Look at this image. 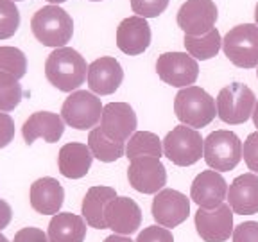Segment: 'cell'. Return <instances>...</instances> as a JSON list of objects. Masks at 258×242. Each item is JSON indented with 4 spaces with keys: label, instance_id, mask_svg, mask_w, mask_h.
Wrapping results in <instances>:
<instances>
[{
    "label": "cell",
    "instance_id": "cell-18",
    "mask_svg": "<svg viewBox=\"0 0 258 242\" xmlns=\"http://www.w3.org/2000/svg\"><path fill=\"white\" fill-rule=\"evenodd\" d=\"M64 133V120L61 115L52 111H36L24 122L22 135L27 145H32L38 138L47 144H56Z\"/></svg>",
    "mask_w": 258,
    "mask_h": 242
},
{
    "label": "cell",
    "instance_id": "cell-15",
    "mask_svg": "<svg viewBox=\"0 0 258 242\" xmlns=\"http://www.w3.org/2000/svg\"><path fill=\"white\" fill-rule=\"evenodd\" d=\"M228 198V185L217 170H203L196 176L190 187V199L199 208L214 210Z\"/></svg>",
    "mask_w": 258,
    "mask_h": 242
},
{
    "label": "cell",
    "instance_id": "cell-25",
    "mask_svg": "<svg viewBox=\"0 0 258 242\" xmlns=\"http://www.w3.org/2000/svg\"><path fill=\"white\" fill-rule=\"evenodd\" d=\"M186 52L196 61H208L219 54L222 48V38L217 29H212L203 36H185L183 40Z\"/></svg>",
    "mask_w": 258,
    "mask_h": 242
},
{
    "label": "cell",
    "instance_id": "cell-11",
    "mask_svg": "<svg viewBox=\"0 0 258 242\" xmlns=\"http://www.w3.org/2000/svg\"><path fill=\"white\" fill-rule=\"evenodd\" d=\"M129 185L142 194H158L167 183V170L160 158L140 156L131 160L127 169Z\"/></svg>",
    "mask_w": 258,
    "mask_h": 242
},
{
    "label": "cell",
    "instance_id": "cell-37",
    "mask_svg": "<svg viewBox=\"0 0 258 242\" xmlns=\"http://www.w3.org/2000/svg\"><path fill=\"white\" fill-rule=\"evenodd\" d=\"M11 217H13V210L4 199H0V231L8 228V224L11 222Z\"/></svg>",
    "mask_w": 258,
    "mask_h": 242
},
{
    "label": "cell",
    "instance_id": "cell-32",
    "mask_svg": "<svg viewBox=\"0 0 258 242\" xmlns=\"http://www.w3.org/2000/svg\"><path fill=\"white\" fill-rule=\"evenodd\" d=\"M242 156L251 172L258 174V131L251 133L242 145Z\"/></svg>",
    "mask_w": 258,
    "mask_h": 242
},
{
    "label": "cell",
    "instance_id": "cell-17",
    "mask_svg": "<svg viewBox=\"0 0 258 242\" xmlns=\"http://www.w3.org/2000/svg\"><path fill=\"white\" fill-rule=\"evenodd\" d=\"M142 224V210L131 198H115L106 208V226L117 235H133Z\"/></svg>",
    "mask_w": 258,
    "mask_h": 242
},
{
    "label": "cell",
    "instance_id": "cell-13",
    "mask_svg": "<svg viewBox=\"0 0 258 242\" xmlns=\"http://www.w3.org/2000/svg\"><path fill=\"white\" fill-rule=\"evenodd\" d=\"M153 217L163 228H176L190 214V199L174 189H163L153 199Z\"/></svg>",
    "mask_w": 258,
    "mask_h": 242
},
{
    "label": "cell",
    "instance_id": "cell-16",
    "mask_svg": "<svg viewBox=\"0 0 258 242\" xmlns=\"http://www.w3.org/2000/svg\"><path fill=\"white\" fill-rule=\"evenodd\" d=\"M86 81H88L90 92H93L95 95H111L122 85L124 70H122V65L115 57H99V59L88 65Z\"/></svg>",
    "mask_w": 258,
    "mask_h": 242
},
{
    "label": "cell",
    "instance_id": "cell-23",
    "mask_svg": "<svg viewBox=\"0 0 258 242\" xmlns=\"http://www.w3.org/2000/svg\"><path fill=\"white\" fill-rule=\"evenodd\" d=\"M93 154L90 151L88 144H79V142H70L63 145L57 154V167L64 177L70 179H79L86 176L92 167Z\"/></svg>",
    "mask_w": 258,
    "mask_h": 242
},
{
    "label": "cell",
    "instance_id": "cell-39",
    "mask_svg": "<svg viewBox=\"0 0 258 242\" xmlns=\"http://www.w3.org/2000/svg\"><path fill=\"white\" fill-rule=\"evenodd\" d=\"M253 122H254V128L258 131V99H256V104H254V111H253Z\"/></svg>",
    "mask_w": 258,
    "mask_h": 242
},
{
    "label": "cell",
    "instance_id": "cell-31",
    "mask_svg": "<svg viewBox=\"0 0 258 242\" xmlns=\"http://www.w3.org/2000/svg\"><path fill=\"white\" fill-rule=\"evenodd\" d=\"M170 0H131V9L142 18H158L165 11Z\"/></svg>",
    "mask_w": 258,
    "mask_h": 242
},
{
    "label": "cell",
    "instance_id": "cell-38",
    "mask_svg": "<svg viewBox=\"0 0 258 242\" xmlns=\"http://www.w3.org/2000/svg\"><path fill=\"white\" fill-rule=\"evenodd\" d=\"M104 242H133L129 237H125V235H117V233H113L109 235V237L104 238Z\"/></svg>",
    "mask_w": 258,
    "mask_h": 242
},
{
    "label": "cell",
    "instance_id": "cell-43",
    "mask_svg": "<svg viewBox=\"0 0 258 242\" xmlns=\"http://www.w3.org/2000/svg\"><path fill=\"white\" fill-rule=\"evenodd\" d=\"M90 2H101V0H90Z\"/></svg>",
    "mask_w": 258,
    "mask_h": 242
},
{
    "label": "cell",
    "instance_id": "cell-22",
    "mask_svg": "<svg viewBox=\"0 0 258 242\" xmlns=\"http://www.w3.org/2000/svg\"><path fill=\"white\" fill-rule=\"evenodd\" d=\"M115 198L118 196L111 187L97 185L88 189L85 199H83V205H81V214H83L86 224L97 228V230H106L108 228L106 226V208Z\"/></svg>",
    "mask_w": 258,
    "mask_h": 242
},
{
    "label": "cell",
    "instance_id": "cell-12",
    "mask_svg": "<svg viewBox=\"0 0 258 242\" xmlns=\"http://www.w3.org/2000/svg\"><path fill=\"white\" fill-rule=\"evenodd\" d=\"M196 230L205 242H224L233 235V210L222 203L214 210L199 208L196 214Z\"/></svg>",
    "mask_w": 258,
    "mask_h": 242
},
{
    "label": "cell",
    "instance_id": "cell-26",
    "mask_svg": "<svg viewBox=\"0 0 258 242\" xmlns=\"http://www.w3.org/2000/svg\"><path fill=\"white\" fill-rule=\"evenodd\" d=\"M88 147L92 151L93 158H97L99 161L104 163H111L117 161L118 158L124 156L125 145L124 142H115L111 138H108L102 133L101 128H93L88 135Z\"/></svg>",
    "mask_w": 258,
    "mask_h": 242
},
{
    "label": "cell",
    "instance_id": "cell-34",
    "mask_svg": "<svg viewBox=\"0 0 258 242\" xmlns=\"http://www.w3.org/2000/svg\"><path fill=\"white\" fill-rule=\"evenodd\" d=\"M233 242H258V222L247 221L233 230Z\"/></svg>",
    "mask_w": 258,
    "mask_h": 242
},
{
    "label": "cell",
    "instance_id": "cell-24",
    "mask_svg": "<svg viewBox=\"0 0 258 242\" xmlns=\"http://www.w3.org/2000/svg\"><path fill=\"white\" fill-rule=\"evenodd\" d=\"M50 242H83L86 237V222L81 215L63 212L56 214L48 222Z\"/></svg>",
    "mask_w": 258,
    "mask_h": 242
},
{
    "label": "cell",
    "instance_id": "cell-7",
    "mask_svg": "<svg viewBox=\"0 0 258 242\" xmlns=\"http://www.w3.org/2000/svg\"><path fill=\"white\" fill-rule=\"evenodd\" d=\"M205 161L217 172L233 170L242 160V142L233 131L219 129L205 138Z\"/></svg>",
    "mask_w": 258,
    "mask_h": 242
},
{
    "label": "cell",
    "instance_id": "cell-29",
    "mask_svg": "<svg viewBox=\"0 0 258 242\" xmlns=\"http://www.w3.org/2000/svg\"><path fill=\"white\" fill-rule=\"evenodd\" d=\"M0 72L11 74L16 79L27 74V57L16 47H0Z\"/></svg>",
    "mask_w": 258,
    "mask_h": 242
},
{
    "label": "cell",
    "instance_id": "cell-44",
    "mask_svg": "<svg viewBox=\"0 0 258 242\" xmlns=\"http://www.w3.org/2000/svg\"><path fill=\"white\" fill-rule=\"evenodd\" d=\"M256 69H258V67H256ZM256 77H258V70H256Z\"/></svg>",
    "mask_w": 258,
    "mask_h": 242
},
{
    "label": "cell",
    "instance_id": "cell-6",
    "mask_svg": "<svg viewBox=\"0 0 258 242\" xmlns=\"http://www.w3.org/2000/svg\"><path fill=\"white\" fill-rule=\"evenodd\" d=\"M222 50L238 69L258 67V25L240 24L230 29L222 38Z\"/></svg>",
    "mask_w": 258,
    "mask_h": 242
},
{
    "label": "cell",
    "instance_id": "cell-14",
    "mask_svg": "<svg viewBox=\"0 0 258 242\" xmlns=\"http://www.w3.org/2000/svg\"><path fill=\"white\" fill-rule=\"evenodd\" d=\"M137 113L127 102H109L102 109L101 129L108 138L125 142L137 133Z\"/></svg>",
    "mask_w": 258,
    "mask_h": 242
},
{
    "label": "cell",
    "instance_id": "cell-4",
    "mask_svg": "<svg viewBox=\"0 0 258 242\" xmlns=\"http://www.w3.org/2000/svg\"><path fill=\"white\" fill-rule=\"evenodd\" d=\"M163 154L174 165H194L205 154V140L198 129L188 128L185 124L176 126L163 140Z\"/></svg>",
    "mask_w": 258,
    "mask_h": 242
},
{
    "label": "cell",
    "instance_id": "cell-33",
    "mask_svg": "<svg viewBox=\"0 0 258 242\" xmlns=\"http://www.w3.org/2000/svg\"><path fill=\"white\" fill-rule=\"evenodd\" d=\"M137 242H174V237L169 228H163L160 224H153L144 228V231L138 233Z\"/></svg>",
    "mask_w": 258,
    "mask_h": 242
},
{
    "label": "cell",
    "instance_id": "cell-5",
    "mask_svg": "<svg viewBox=\"0 0 258 242\" xmlns=\"http://www.w3.org/2000/svg\"><path fill=\"white\" fill-rule=\"evenodd\" d=\"M254 104H256V97L253 90L242 83L224 86L215 99L217 117L230 126L244 124L249 120L253 117Z\"/></svg>",
    "mask_w": 258,
    "mask_h": 242
},
{
    "label": "cell",
    "instance_id": "cell-3",
    "mask_svg": "<svg viewBox=\"0 0 258 242\" xmlns=\"http://www.w3.org/2000/svg\"><path fill=\"white\" fill-rule=\"evenodd\" d=\"M174 111L177 120L194 129L206 128L217 115L215 99L199 86H186L177 92L174 99Z\"/></svg>",
    "mask_w": 258,
    "mask_h": 242
},
{
    "label": "cell",
    "instance_id": "cell-1",
    "mask_svg": "<svg viewBox=\"0 0 258 242\" xmlns=\"http://www.w3.org/2000/svg\"><path fill=\"white\" fill-rule=\"evenodd\" d=\"M86 74V61L76 48H54L45 61V76L48 83L61 92H77V88L85 83Z\"/></svg>",
    "mask_w": 258,
    "mask_h": 242
},
{
    "label": "cell",
    "instance_id": "cell-41",
    "mask_svg": "<svg viewBox=\"0 0 258 242\" xmlns=\"http://www.w3.org/2000/svg\"><path fill=\"white\" fill-rule=\"evenodd\" d=\"M254 24L258 25V2H256V6H254Z\"/></svg>",
    "mask_w": 258,
    "mask_h": 242
},
{
    "label": "cell",
    "instance_id": "cell-40",
    "mask_svg": "<svg viewBox=\"0 0 258 242\" xmlns=\"http://www.w3.org/2000/svg\"><path fill=\"white\" fill-rule=\"evenodd\" d=\"M47 2H50L52 6H59V4H63V2H67V0H47Z\"/></svg>",
    "mask_w": 258,
    "mask_h": 242
},
{
    "label": "cell",
    "instance_id": "cell-9",
    "mask_svg": "<svg viewBox=\"0 0 258 242\" xmlns=\"http://www.w3.org/2000/svg\"><path fill=\"white\" fill-rule=\"evenodd\" d=\"M156 74L174 88L192 86L199 77V65L188 52H165L156 59Z\"/></svg>",
    "mask_w": 258,
    "mask_h": 242
},
{
    "label": "cell",
    "instance_id": "cell-36",
    "mask_svg": "<svg viewBox=\"0 0 258 242\" xmlns=\"http://www.w3.org/2000/svg\"><path fill=\"white\" fill-rule=\"evenodd\" d=\"M13 242H50V240H48V235L43 230L27 226V228H22L15 235V240Z\"/></svg>",
    "mask_w": 258,
    "mask_h": 242
},
{
    "label": "cell",
    "instance_id": "cell-8",
    "mask_svg": "<svg viewBox=\"0 0 258 242\" xmlns=\"http://www.w3.org/2000/svg\"><path fill=\"white\" fill-rule=\"evenodd\" d=\"M102 109L104 106L95 93L77 90L64 99L61 117H63L64 124H69L70 128L86 131V129H93L101 122Z\"/></svg>",
    "mask_w": 258,
    "mask_h": 242
},
{
    "label": "cell",
    "instance_id": "cell-27",
    "mask_svg": "<svg viewBox=\"0 0 258 242\" xmlns=\"http://www.w3.org/2000/svg\"><path fill=\"white\" fill-rule=\"evenodd\" d=\"M125 156L129 160L140 156H163V142L158 138V135L151 131H137L131 135L127 145H125Z\"/></svg>",
    "mask_w": 258,
    "mask_h": 242
},
{
    "label": "cell",
    "instance_id": "cell-19",
    "mask_svg": "<svg viewBox=\"0 0 258 242\" xmlns=\"http://www.w3.org/2000/svg\"><path fill=\"white\" fill-rule=\"evenodd\" d=\"M151 45V25L142 16H129L117 27V47L127 56H138Z\"/></svg>",
    "mask_w": 258,
    "mask_h": 242
},
{
    "label": "cell",
    "instance_id": "cell-21",
    "mask_svg": "<svg viewBox=\"0 0 258 242\" xmlns=\"http://www.w3.org/2000/svg\"><path fill=\"white\" fill-rule=\"evenodd\" d=\"M29 199L34 212L41 215H56L63 206L64 190L54 177H40L31 185Z\"/></svg>",
    "mask_w": 258,
    "mask_h": 242
},
{
    "label": "cell",
    "instance_id": "cell-20",
    "mask_svg": "<svg viewBox=\"0 0 258 242\" xmlns=\"http://www.w3.org/2000/svg\"><path fill=\"white\" fill-rule=\"evenodd\" d=\"M228 205L238 215L258 212V174L247 172L235 177L228 189Z\"/></svg>",
    "mask_w": 258,
    "mask_h": 242
},
{
    "label": "cell",
    "instance_id": "cell-30",
    "mask_svg": "<svg viewBox=\"0 0 258 242\" xmlns=\"http://www.w3.org/2000/svg\"><path fill=\"white\" fill-rule=\"evenodd\" d=\"M20 27V11L15 0H0V40H8Z\"/></svg>",
    "mask_w": 258,
    "mask_h": 242
},
{
    "label": "cell",
    "instance_id": "cell-2",
    "mask_svg": "<svg viewBox=\"0 0 258 242\" xmlns=\"http://www.w3.org/2000/svg\"><path fill=\"white\" fill-rule=\"evenodd\" d=\"M32 34L45 47L61 48L72 40L74 20L59 6H45L34 13L31 20Z\"/></svg>",
    "mask_w": 258,
    "mask_h": 242
},
{
    "label": "cell",
    "instance_id": "cell-10",
    "mask_svg": "<svg viewBox=\"0 0 258 242\" xmlns=\"http://www.w3.org/2000/svg\"><path fill=\"white\" fill-rule=\"evenodd\" d=\"M219 18L214 0H186L177 11V25L185 36H203L212 29Z\"/></svg>",
    "mask_w": 258,
    "mask_h": 242
},
{
    "label": "cell",
    "instance_id": "cell-45",
    "mask_svg": "<svg viewBox=\"0 0 258 242\" xmlns=\"http://www.w3.org/2000/svg\"><path fill=\"white\" fill-rule=\"evenodd\" d=\"M15 2H18V0H15Z\"/></svg>",
    "mask_w": 258,
    "mask_h": 242
},
{
    "label": "cell",
    "instance_id": "cell-28",
    "mask_svg": "<svg viewBox=\"0 0 258 242\" xmlns=\"http://www.w3.org/2000/svg\"><path fill=\"white\" fill-rule=\"evenodd\" d=\"M20 79L6 72H0V111H13L22 101Z\"/></svg>",
    "mask_w": 258,
    "mask_h": 242
},
{
    "label": "cell",
    "instance_id": "cell-35",
    "mask_svg": "<svg viewBox=\"0 0 258 242\" xmlns=\"http://www.w3.org/2000/svg\"><path fill=\"white\" fill-rule=\"evenodd\" d=\"M15 138V122L8 113L0 111V149L8 147Z\"/></svg>",
    "mask_w": 258,
    "mask_h": 242
},
{
    "label": "cell",
    "instance_id": "cell-42",
    "mask_svg": "<svg viewBox=\"0 0 258 242\" xmlns=\"http://www.w3.org/2000/svg\"><path fill=\"white\" fill-rule=\"evenodd\" d=\"M0 242H9V240H8V237H6V235L0 233Z\"/></svg>",
    "mask_w": 258,
    "mask_h": 242
}]
</instances>
